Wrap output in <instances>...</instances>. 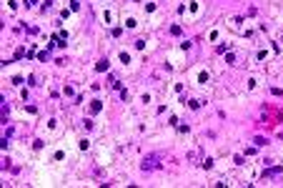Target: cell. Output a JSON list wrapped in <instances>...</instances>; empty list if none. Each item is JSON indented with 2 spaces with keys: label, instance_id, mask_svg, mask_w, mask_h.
Masks as SVG:
<instances>
[{
  "label": "cell",
  "instance_id": "3957f363",
  "mask_svg": "<svg viewBox=\"0 0 283 188\" xmlns=\"http://www.w3.org/2000/svg\"><path fill=\"white\" fill-rule=\"evenodd\" d=\"M90 111H93V113H98V111H100V101H93V106H90Z\"/></svg>",
  "mask_w": 283,
  "mask_h": 188
},
{
  "label": "cell",
  "instance_id": "6da1fadb",
  "mask_svg": "<svg viewBox=\"0 0 283 188\" xmlns=\"http://www.w3.org/2000/svg\"><path fill=\"white\" fill-rule=\"evenodd\" d=\"M160 161H163V155H160V153H150V155H145V158H143L140 168H143V171H155V168H160Z\"/></svg>",
  "mask_w": 283,
  "mask_h": 188
},
{
  "label": "cell",
  "instance_id": "7a4b0ae2",
  "mask_svg": "<svg viewBox=\"0 0 283 188\" xmlns=\"http://www.w3.org/2000/svg\"><path fill=\"white\" fill-rule=\"evenodd\" d=\"M281 171H283V168H281V166H278V168H268V171H266V173H263V176H266V178H271V176H278V173H281Z\"/></svg>",
  "mask_w": 283,
  "mask_h": 188
}]
</instances>
